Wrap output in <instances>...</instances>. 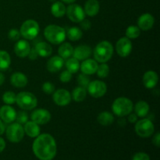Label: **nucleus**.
<instances>
[{"mask_svg": "<svg viewBox=\"0 0 160 160\" xmlns=\"http://www.w3.org/2000/svg\"><path fill=\"white\" fill-rule=\"evenodd\" d=\"M36 157L40 160H52L56 155V143L54 138L49 134H39L32 146Z\"/></svg>", "mask_w": 160, "mask_h": 160, "instance_id": "f257e3e1", "label": "nucleus"}, {"mask_svg": "<svg viewBox=\"0 0 160 160\" xmlns=\"http://www.w3.org/2000/svg\"><path fill=\"white\" fill-rule=\"evenodd\" d=\"M45 38L52 44L59 45L65 41L66 31L62 27L57 25H48L44 30Z\"/></svg>", "mask_w": 160, "mask_h": 160, "instance_id": "f03ea898", "label": "nucleus"}, {"mask_svg": "<svg viewBox=\"0 0 160 160\" xmlns=\"http://www.w3.org/2000/svg\"><path fill=\"white\" fill-rule=\"evenodd\" d=\"M113 54V47L108 41H102L95 46L94 49V57L95 61L104 63L112 58Z\"/></svg>", "mask_w": 160, "mask_h": 160, "instance_id": "7ed1b4c3", "label": "nucleus"}, {"mask_svg": "<svg viewBox=\"0 0 160 160\" xmlns=\"http://www.w3.org/2000/svg\"><path fill=\"white\" fill-rule=\"evenodd\" d=\"M133 109L134 105L132 101L126 97H120L117 98L112 105V109L114 114L120 117L129 115L133 111Z\"/></svg>", "mask_w": 160, "mask_h": 160, "instance_id": "20e7f679", "label": "nucleus"}, {"mask_svg": "<svg viewBox=\"0 0 160 160\" xmlns=\"http://www.w3.org/2000/svg\"><path fill=\"white\" fill-rule=\"evenodd\" d=\"M16 102L23 110H31L37 106L38 100L31 92H22L17 95Z\"/></svg>", "mask_w": 160, "mask_h": 160, "instance_id": "39448f33", "label": "nucleus"}, {"mask_svg": "<svg viewBox=\"0 0 160 160\" xmlns=\"http://www.w3.org/2000/svg\"><path fill=\"white\" fill-rule=\"evenodd\" d=\"M20 35L25 39L33 40L38 36L39 33V25L37 21L34 20H28L22 23L20 29Z\"/></svg>", "mask_w": 160, "mask_h": 160, "instance_id": "423d86ee", "label": "nucleus"}, {"mask_svg": "<svg viewBox=\"0 0 160 160\" xmlns=\"http://www.w3.org/2000/svg\"><path fill=\"white\" fill-rule=\"evenodd\" d=\"M135 132L141 138H148L152 135L155 127L149 119H142L135 124Z\"/></svg>", "mask_w": 160, "mask_h": 160, "instance_id": "0eeeda50", "label": "nucleus"}, {"mask_svg": "<svg viewBox=\"0 0 160 160\" xmlns=\"http://www.w3.org/2000/svg\"><path fill=\"white\" fill-rule=\"evenodd\" d=\"M24 136V130L23 126L18 123H14L9 125L6 129V137L9 142L12 143H18L21 142Z\"/></svg>", "mask_w": 160, "mask_h": 160, "instance_id": "6e6552de", "label": "nucleus"}, {"mask_svg": "<svg viewBox=\"0 0 160 160\" xmlns=\"http://www.w3.org/2000/svg\"><path fill=\"white\" fill-rule=\"evenodd\" d=\"M88 92L91 96L94 98H101L104 96L107 91L106 83L101 81H93L89 83L88 86Z\"/></svg>", "mask_w": 160, "mask_h": 160, "instance_id": "1a4fd4ad", "label": "nucleus"}, {"mask_svg": "<svg viewBox=\"0 0 160 160\" xmlns=\"http://www.w3.org/2000/svg\"><path fill=\"white\" fill-rule=\"evenodd\" d=\"M67 15L71 21L74 23H80L85 17V12L81 6L78 4H71L67 7Z\"/></svg>", "mask_w": 160, "mask_h": 160, "instance_id": "9d476101", "label": "nucleus"}, {"mask_svg": "<svg viewBox=\"0 0 160 160\" xmlns=\"http://www.w3.org/2000/svg\"><path fill=\"white\" fill-rule=\"evenodd\" d=\"M116 49L120 57H127L132 51V43L128 38H121L116 44Z\"/></svg>", "mask_w": 160, "mask_h": 160, "instance_id": "9b49d317", "label": "nucleus"}, {"mask_svg": "<svg viewBox=\"0 0 160 160\" xmlns=\"http://www.w3.org/2000/svg\"><path fill=\"white\" fill-rule=\"evenodd\" d=\"M31 119L38 125H44L50 121L51 113L47 109H38L33 111L31 115Z\"/></svg>", "mask_w": 160, "mask_h": 160, "instance_id": "f8f14e48", "label": "nucleus"}, {"mask_svg": "<svg viewBox=\"0 0 160 160\" xmlns=\"http://www.w3.org/2000/svg\"><path fill=\"white\" fill-rule=\"evenodd\" d=\"M71 95L65 89H59L53 94V101L57 106H66L71 101Z\"/></svg>", "mask_w": 160, "mask_h": 160, "instance_id": "ddd939ff", "label": "nucleus"}, {"mask_svg": "<svg viewBox=\"0 0 160 160\" xmlns=\"http://www.w3.org/2000/svg\"><path fill=\"white\" fill-rule=\"evenodd\" d=\"M15 109L9 105H6L0 108V119L6 123H10L16 120Z\"/></svg>", "mask_w": 160, "mask_h": 160, "instance_id": "4468645a", "label": "nucleus"}, {"mask_svg": "<svg viewBox=\"0 0 160 160\" xmlns=\"http://www.w3.org/2000/svg\"><path fill=\"white\" fill-rule=\"evenodd\" d=\"M31 49V45L26 40H18V42L14 45V52L20 58L28 56Z\"/></svg>", "mask_w": 160, "mask_h": 160, "instance_id": "2eb2a0df", "label": "nucleus"}, {"mask_svg": "<svg viewBox=\"0 0 160 160\" xmlns=\"http://www.w3.org/2000/svg\"><path fill=\"white\" fill-rule=\"evenodd\" d=\"M155 19L152 15L150 13H145L143 15L139 17L138 20V25L140 30L142 31H148V30L152 29L154 25Z\"/></svg>", "mask_w": 160, "mask_h": 160, "instance_id": "dca6fc26", "label": "nucleus"}, {"mask_svg": "<svg viewBox=\"0 0 160 160\" xmlns=\"http://www.w3.org/2000/svg\"><path fill=\"white\" fill-rule=\"evenodd\" d=\"M98 62L95 59H84V62L80 65V69L81 72L84 74L91 75L96 73V70L98 69Z\"/></svg>", "mask_w": 160, "mask_h": 160, "instance_id": "f3484780", "label": "nucleus"}, {"mask_svg": "<svg viewBox=\"0 0 160 160\" xmlns=\"http://www.w3.org/2000/svg\"><path fill=\"white\" fill-rule=\"evenodd\" d=\"M159 81V77L156 72L149 70V71L145 72L143 76V84L146 88L152 89L154 88L158 84Z\"/></svg>", "mask_w": 160, "mask_h": 160, "instance_id": "a211bd4d", "label": "nucleus"}, {"mask_svg": "<svg viewBox=\"0 0 160 160\" xmlns=\"http://www.w3.org/2000/svg\"><path fill=\"white\" fill-rule=\"evenodd\" d=\"M92 54V49L88 45H79L73 48V57L78 60H84L87 59Z\"/></svg>", "mask_w": 160, "mask_h": 160, "instance_id": "6ab92c4d", "label": "nucleus"}, {"mask_svg": "<svg viewBox=\"0 0 160 160\" xmlns=\"http://www.w3.org/2000/svg\"><path fill=\"white\" fill-rule=\"evenodd\" d=\"M64 64V60L60 56H53L48 61L46 64L47 70L51 73H56L59 71L62 68Z\"/></svg>", "mask_w": 160, "mask_h": 160, "instance_id": "aec40b11", "label": "nucleus"}, {"mask_svg": "<svg viewBox=\"0 0 160 160\" xmlns=\"http://www.w3.org/2000/svg\"><path fill=\"white\" fill-rule=\"evenodd\" d=\"M10 82L13 87L23 88L28 84V80L24 73L21 72H16L11 76Z\"/></svg>", "mask_w": 160, "mask_h": 160, "instance_id": "412c9836", "label": "nucleus"}, {"mask_svg": "<svg viewBox=\"0 0 160 160\" xmlns=\"http://www.w3.org/2000/svg\"><path fill=\"white\" fill-rule=\"evenodd\" d=\"M100 5L98 0H88L84 4V12L89 17H94L99 12Z\"/></svg>", "mask_w": 160, "mask_h": 160, "instance_id": "4be33fe9", "label": "nucleus"}, {"mask_svg": "<svg viewBox=\"0 0 160 160\" xmlns=\"http://www.w3.org/2000/svg\"><path fill=\"white\" fill-rule=\"evenodd\" d=\"M24 132L26 133L27 135L31 138H36L40 134V128L38 123L34 121H28L24 123Z\"/></svg>", "mask_w": 160, "mask_h": 160, "instance_id": "5701e85b", "label": "nucleus"}, {"mask_svg": "<svg viewBox=\"0 0 160 160\" xmlns=\"http://www.w3.org/2000/svg\"><path fill=\"white\" fill-rule=\"evenodd\" d=\"M34 48L38 56H42V57H48L50 55H52V48L51 45L45 42H38L35 45Z\"/></svg>", "mask_w": 160, "mask_h": 160, "instance_id": "b1692460", "label": "nucleus"}, {"mask_svg": "<svg viewBox=\"0 0 160 160\" xmlns=\"http://www.w3.org/2000/svg\"><path fill=\"white\" fill-rule=\"evenodd\" d=\"M135 114L139 117H145L149 112V105L145 101H139L134 107Z\"/></svg>", "mask_w": 160, "mask_h": 160, "instance_id": "393cba45", "label": "nucleus"}, {"mask_svg": "<svg viewBox=\"0 0 160 160\" xmlns=\"http://www.w3.org/2000/svg\"><path fill=\"white\" fill-rule=\"evenodd\" d=\"M67 8L65 5L61 2H56L52 4L51 7V12L55 17L60 18L66 14Z\"/></svg>", "mask_w": 160, "mask_h": 160, "instance_id": "a878e982", "label": "nucleus"}, {"mask_svg": "<svg viewBox=\"0 0 160 160\" xmlns=\"http://www.w3.org/2000/svg\"><path fill=\"white\" fill-rule=\"evenodd\" d=\"M73 48L70 43H65L62 44L60 47L58 49V53H59V56L62 57V59H69L70 56H73Z\"/></svg>", "mask_w": 160, "mask_h": 160, "instance_id": "bb28decb", "label": "nucleus"}, {"mask_svg": "<svg viewBox=\"0 0 160 160\" xmlns=\"http://www.w3.org/2000/svg\"><path fill=\"white\" fill-rule=\"evenodd\" d=\"M98 123L102 126H109L114 122V117L112 113L109 112H102L99 113L97 117Z\"/></svg>", "mask_w": 160, "mask_h": 160, "instance_id": "cd10ccee", "label": "nucleus"}, {"mask_svg": "<svg viewBox=\"0 0 160 160\" xmlns=\"http://www.w3.org/2000/svg\"><path fill=\"white\" fill-rule=\"evenodd\" d=\"M86 96H87V91L86 88L82 87H77L76 88L73 89V91L72 92L71 95V98H73L75 102H83L85 99Z\"/></svg>", "mask_w": 160, "mask_h": 160, "instance_id": "c85d7f7f", "label": "nucleus"}, {"mask_svg": "<svg viewBox=\"0 0 160 160\" xmlns=\"http://www.w3.org/2000/svg\"><path fill=\"white\" fill-rule=\"evenodd\" d=\"M11 64V58L6 51H0V71L6 70Z\"/></svg>", "mask_w": 160, "mask_h": 160, "instance_id": "c756f323", "label": "nucleus"}, {"mask_svg": "<svg viewBox=\"0 0 160 160\" xmlns=\"http://www.w3.org/2000/svg\"><path fill=\"white\" fill-rule=\"evenodd\" d=\"M66 35L67 36L70 41H78L82 38L83 32L78 27H73L70 28L66 33Z\"/></svg>", "mask_w": 160, "mask_h": 160, "instance_id": "7c9ffc66", "label": "nucleus"}, {"mask_svg": "<svg viewBox=\"0 0 160 160\" xmlns=\"http://www.w3.org/2000/svg\"><path fill=\"white\" fill-rule=\"evenodd\" d=\"M66 67H67V70L71 73H77L80 69L79 60L75 59L74 57L69 58L66 62Z\"/></svg>", "mask_w": 160, "mask_h": 160, "instance_id": "2f4dec72", "label": "nucleus"}, {"mask_svg": "<svg viewBox=\"0 0 160 160\" xmlns=\"http://www.w3.org/2000/svg\"><path fill=\"white\" fill-rule=\"evenodd\" d=\"M141 34V30L137 26H130L126 30V36L129 39H135L139 37Z\"/></svg>", "mask_w": 160, "mask_h": 160, "instance_id": "473e14b6", "label": "nucleus"}, {"mask_svg": "<svg viewBox=\"0 0 160 160\" xmlns=\"http://www.w3.org/2000/svg\"><path fill=\"white\" fill-rule=\"evenodd\" d=\"M96 73L98 78H105L109 75V67L106 62L102 63L101 65L98 66V69L96 70Z\"/></svg>", "mask_w": 160, "mask_h": 160, "instance_id": "72a5a7b5", "label": "nucleus"}, {"mask_svg": "<svg viewBox=\"0 0 160 160\" xmlns=\"http://www.w3.org/2000/svg\"><path fill=\"white\" fill-rule=\"evenodd\" d=\"M17 95L12 92H6L2 95V101L7 105H12L16 102Z\"/></svg>", "mask_w": 160, "mask_h": 160, "instance_id": "f704fd0d", "label": "nucleus"}, {"mask_svg": "<svg viewBox=\"0 0 160 160\" xmlns=\"http://www.w3.org/2000/svg\"><path fill=\"white\" fill-rule=\"evenodd\" d=\"M90 82V78H89V77L87 74H84V73H82L78 77V83L80 85V87L87 88Z\"/></svg>", "mask_w": 160, "mask_h": 160, "instance_id": "c9c22d12", "label": "nucleus"}, {"mask_svg": "<svg viewBox=\"0 0 160 160\" xmlns=\"http://www.w3.org/2000/svg\"><path fill=\"white\" fill-rule=\"evenodd\" d=\"M16 120H17V123H20V124H24L28 121V116L26 112L24 111H20L17 113L16 116Z\"/></svg>", "mask_w": 160, "mask_h": 160, "instance_id": "e433bc0d", "label": "nucleus"}, {"mask_svg": "<svg viewBox=\"0 0 160 160\" xmlns=\"http://www.w3.org/2000/svg\"><path fill=\"white\" fill-rule=\"evenodd\" d=\"M20 31H18L17 29L15 28H12L8 33V38L9 39H10L11 41H13V42H17L20 39Z\"/></svg>", "mask_w": 160, "mask_h": 160, "instance_id": "4c0bfd02", "label": "nucleus"}, {"mask_svg": "<svg viewBox=\"0 0 160 160\" xmlns=\"http://www.w3.org/2000/svg\"><path fill=\"white\" fill-rule=\"evenodd\" d=\"M42 90L47 95L52 94L55 91V85L51 82H45L42 85Z\"/></svg>", "mask_w": 160, "mask_h": 160, "instance_id": "58836bf2", "label": "nucleus"}, {"mask_svg": "<svg viewBox=\"0 0 160 160\" xmlns=\"http://www.w3.org/2000/svg\"><path fill=\"white\" fill-rule=\"evenodd\" d=\"M72 78V73L69 72L68 70H65L60 74L59 79L62 83H68L70 82Z\"/></svg>", "mask_w": 160, "mask_h": 160, "instance_id": "ea45409f", "label": "nucleus"}, {"mask_svg": "<svg viewBox=\"0 0 160 160\" xmlns=\"http://www.w3.org/2000/svg\"><path fill=\"white\" fill-rule=\"evenodd\" d=\"M132 160H150L149 156L148 154L144 152H138L136 153L134 156H133Z\"/></svg>", "mask_w": 160, "mask_h": 160, "instance_id": "a19ab883", "label": "nucleus"}, {"mask_svg": "<svg viewBox=\"0 0 160 160\" xmlns=\"http://www.w3.org/2000/svg\"><path fill=\"white\" fill-rule=\"evenodd\" d=\"M80 23H81V28H82L83 30H84V31H88V30H89L91 28V26H92L91 22L85 18H84L82 21L80 22Z\"/></svg>", "mask_w": 160, "mask_h": 160, "instance_id": "79ce46f5", "label": "nucleus"}, {"mask_svg": "<svg viewBox=\"0 0 160 160\" xmlns=\"http://www.w3.org/2000/svg\"><path fill=\"white\" fill-rule=\"evenodd\" d=\"M28 56H29V58L31 59V60H34V59H36L38 57V53H37V52H36L35 48H34L33 49H31V51H30Z\"/></svg>", "mask_w": 160, "mask_h": 160, "instance_id": "37998d69", "label": "nucleus"}, {"mask_svg": "<svg viewBox=\"0 0 160 160\" xmlns=\"http://www.w3.org/2000/svg\"><path fill=\"white\" fill-rule=\"evenodd\" d=\"M152 142L156 147H159L160 145V134L159 133H157L156 135L154 136L152 139Z\"/></svg>", "mask_w": 160, "mask_h": 160, "instance_id": "c03bdc74", "label": "nucleus"}, {"mask_svg": "<svg viewBox=\"0 0 160 160\" xmlns=\"http://www.w3.org/2000/svg\"><path fill=\"white\" fill-rule=\"evenodd\" d=\"M138 120V116L136 114H129V117H128V120H129L130 123H135Z\"/></svg>", "mask_w": 160, "mask_h": 160, "instance_id": "a18cd8bd", "label": "nucleus"}, {"mask_svg": "<svg viewBox=\"0 0 160 160\" xmlns=\"http://www.w3.org/2000/svg\"><path fill=\"white\" fill-rule=\"evenodd\" d=\"M6 148V142H5L4 139L0 138V153L3 151Z\"/></svg>", "mask_w": 160, "mask_h": 160, "instance_id": "49530a36", "label": "nucleus"}, {"mask_svg": "<svg viewBox=\"0 0 160 160\" xmlns=\"http://www.w3.org/2000/svg\"><path fill=\"white\" fill-rule=\"evenodd\" d=\"M5 131V126L4 124H3L2 121V120L0 119V135H2V134L4 133Z\"/></svg>", "mask_w": 160, "mask_h": 160, "instance_id": "de8ad7c7", "label": "nucleus"}, {"mask_svg": "<svg viewBox=\"0 0 160 160\" xmlns=\"http://www.w3.org/2000/svg\"><path fill=\"white\" fill-rule=\"evenodd\" d=\"M4 81H5V76L3 75V73H2L1 72H0V86L4 83Z\"/></svg>", "mask_w": 160, "mask_h": 160, "instance_id": "09e8293b", "label": "nucleus"}, {"mask_svg": "<svg viewBox=\"0 0 160 160\" xmlns=\"http://www.w3.org/2000/svg\"><path fill=\"white\" fill-rule=\"evenodd\" d=\"M62 1L64 2H66V3H69V4H70V3L74 2L76 0H62Z\"/></svg>", "mask_w": 160, "mask_h": 160, "instance_id": "8fccbe9b", "label": "nucleus"}, {"mask_svg": "<svg viewBox=\"0 0 160 160\" xmlns=\"http://www.w3.org/2000/svg\"><path fill=\"white\" fill-rule=\"evenodd\" d=\"M48 1H50V2H56V0H48Z\"/></svg>", "mask_w": 160, "mask_h": 160, "instance_id": "3c124183", "label": "nucleus"}]
</instances>
